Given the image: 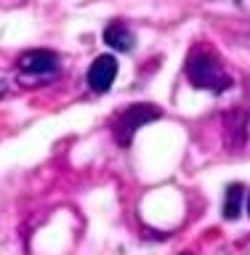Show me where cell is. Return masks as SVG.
I'll return each instance as SVG.
<instances>
[{
    "mask_svg": "<svg viewBox=\"0 0 250 255\" xmlns=\"http://www.w3.org/2000/svg\"><path fill=\"white\" fill-rule=\"evenodd\" d=\"M157 117H160V109L155 104H131V107H125L115 120H112V133H115L117 143L128 146V143L133 141L136 130L144 128L147 123H152V120H157Z\"/></svg>",
    "mask_w": 250,
    "mask_h": 255,
    "instance_id": "cell-2",
    "label": "cell"
},
{
    "mask_svg": "<svg viewBox=\"0 0 250 255\" xmlns=\"http://www.w3.org/2000/svg\"><path fill=\"white\" fill-rule=\"evenodd\" d=\"M115 77H117V59H115V56H109V53H104V56H99V59L91 64L88 85H91L96 93H104V91H109V88H112Z\"/></svg>",
    "mask_w": 250,
    "mask_h": 255,
    "instance_id": "cell-4",
    "label": "cell"
},
{
    "mask_svg": "<svg viewBox=\"0 0 250 255\" xmlns=\"http://www.w3.org/2000/svg\"><path fill=\"white\" fill-rule=\"evenodd\" d=\"M248 215H250V197H248Z\"/></svg>",
    "mask_w": 250,
    "mask_h": 255,
    "instance_id": "cell-9",
    "label": "cell"
},
{
    "mask_svg": "<svg viewBox=\"0 0 250 255\" xmlns=\"http://www.w3.org/2000/svg\"><path fill=\"white\" fill-rule=\"evenodd\" d=\"M104 40H107L112 48H117V51H131L133 43H136L133 32L128 29L123 21H112L109 27L104 29Z\"/></svg>",
    "mask_w": 250,
    "mask_h": 255,
    "instance_id": "cell-6",
    "label": "cell"
},
{
    "mask_svg": "<svg viewBox=\"0 0 250 255\" xmlns=\"http://www.w3.org/2000/svg\"><path fill=\"white\" fill-rule=\"evenodd\" d=\"M187 75L195 83V88H203V91H227L232 85V77L227 75L221 59L216 56V51L211 48H195L187 59Z\"/></svg>",
    "mask_w": 250,
    "mask_h": 255,
    "instance_id": "cell-1",
    "label": "cell"
},
{
    "mask_svg": "<svg viewBox=\"0 0 250 255\" xmlns=\"http://www.w3.org/2000/svg\"><path fill=\"white\" fill-rule=\"evenodd\" d=\"M240 205H243V186L235 183V186H229L227 191V202H224V215H227L229 221H235L240 215Z\"/></svg>",
    "mask_w": 250,
    "mask_h": 255,
    "instance_id": "cell-7",
    "label": "cell"
},
{
    "mask_svg": "<svg viewBox=\"0 0 250 255\" xmlns=\"http://www.w3.org/2000/svg\"><path fill=\"white\" fill-rule=\"evenodd\" d=\"M3 93H5V80L0 77V96H3Z\"/></svg>",
    "mask_w": 250,
    "mask_h": 255,
    "instance_id": "cell-8",
    "label": "cell"
},
{
    "mask_svg": "<svg viewBox=\"0 0 250 255\" xmlns=\"http://www.w3.org/2000/svg\"><path fill=\"white\" fill-rule=\"evenodd\" d=\"M59 56L51 53V51H27L19 56V69L24 72V75L29 77H53L56 72H59Z\"/></svg>",
    "mask_w": 250,
    "mask_h": 255,
    "instance_id": "cell-3",
    "label": "cell"
},
{
    "mask_svg": "<svg viewBox=\"0 0 250 255\" xmlns=\"http://www.w3.org/2000/svg\"><path fill=\"white\" fill-rule=\"evenodd\" d=\"M224 125H227V143L232 149H240L248 138V112L245 109L229 112L227 120H224Z\"/></svg>",
    "mask_w": 250,
    "mask_h": 255,
    "instance_id": "cell-5",
    "label": "cell"
},
{
    "mask_svg": "<svg viewBox=\"0 0 250 255\" xmlns=\"http://www.w3.org/2000/svg\"><path fill=\"white\" fill-rule=\"evenodd\" d=\"M181 255H192V253H181Z\"/></svg>",
    "mask_w": 250,
    "mask_h": 255,
    "instance_id": "cell-10",
    "label": "cell"
}]
</instances>
